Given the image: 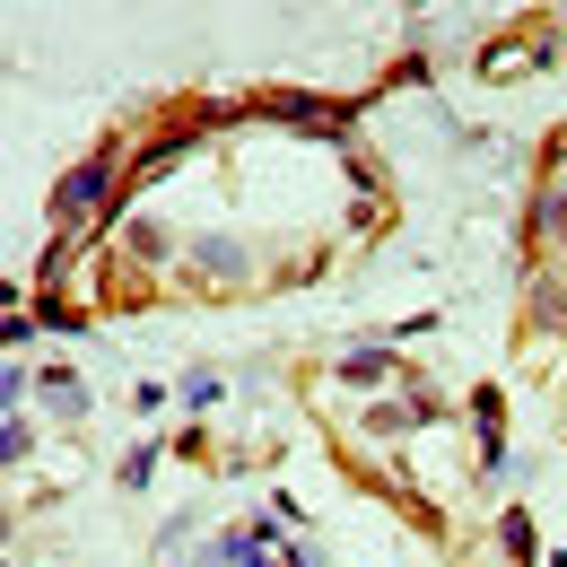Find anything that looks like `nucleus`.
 I'll return each instance as SVG.
<instances>
[{
    "mask_svg": "<svg viewBox=\"0 0 567 567\" xmlns=\"http://www.w3.org/2000/svg\"><path fill=\"white\" fill-rule=\"evenodd\" d=\"M148 472H157V436H148V445H132V454H123V489H148Z\"/></svg>",
    "mask_w": 567,
    "mask_h": 567,
    "instance_id": "obj_4",
    "label": "nucleus"
},
{
    "mask_svg": "<svg viewBox=\"0 0 567 567\" xmlns=\"http://www.w3.org/2000/svg\"><path fill=\"white\" fill-rule=\"evenodd\" d=\"M123 175H132V157L105 141L87 148L71 175L53 184V218H62V236H96V227H114V193H123Z\"/></svg>",
    "mask_w": 567,
    "mask_h": 567,
    "instance_id": "obj_1",
    "label": "nucleus"
},
{
    "mask_svg": "<svg viewBox=\"0 0 567 567\" xmlns=\"http://www.w3.org/2000/svg\"><path fill=\"white\" fill-rule=\"evenodd\" d=\"M533 218H542V236H559V245H567V193H542Z\"/></svg>",
    "mask_w": 567,
    "mask_h": 567,
    "instance_id": "obj_5",
    "label": "nucleus"
},
{
    "mask_svg": "<svg viewBox=\"0 0 567 567\" xmlns=\"http://www.w3.org/2000/svg\"><path fill=\"white\" fill-rule=\"evenodd\" d=\"M35 393H44V411H53V420H87V411H96V402H87V384H79L71 367H44V375H35Z\"/></svg>",
    "mask_w": 567,
    "mask_h": 567,
    "instance_id": "obj_2",
    "label": "nucleus"
},
{
    "mask_svg": "<svg viewBox=\"0 0 567 567\" xmlns=\"http://www.w3.org/2000/svg\"><path fill=\"white\" fill-rule=\"evenodd\" d=\"M0 454H9V463H27V454H35V420H27V411H9V420H0Z\"/></svg>",
    "mask_w": 567,
    "mask_h": 567,
    "instance_id": "obj_3",
    "label": "nucleus"
}]
</instances>
